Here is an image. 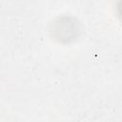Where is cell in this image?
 Segmentation results:
<instances>
[{
    "label": "cell",
    "instance_id": "cell-1",
    "mask_svg": "<svg viewBox=\"0 0 122 122\" xmlns=\"http://www.w3.org/2000/svg\"><path fill=\"white\" fill-rule=\"evenodd\" d=\"M117 10H118L119 17H120V18H121V20H122V0H120V1H119V3H118Z\"/></svg>",
    "mask_w": 122,
    "mask_h": 122
}]
</instances>
